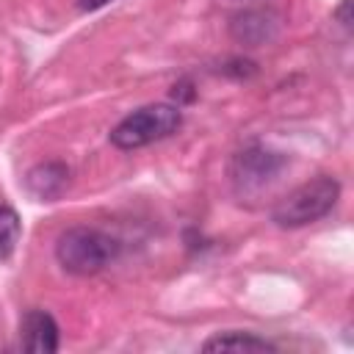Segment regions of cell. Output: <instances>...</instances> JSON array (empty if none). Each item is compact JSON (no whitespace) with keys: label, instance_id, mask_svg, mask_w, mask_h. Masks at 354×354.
I'll return each mask as SVG.
<instances>
[{"label":"cell","instance_id":"6da1fadb","mask_svg":"<svg viewBox=\"0 0 354 354\" xmlns=\"http://www.w3.org/2000/svg\"><path fill=\"white\" fill-rule=\"evenodd\" d=\"M119 254V241L97 227H69L55 241V257L75 277H94Z\"/></svg>","mask_w":354,"mask_h":354},{"label":"cell","instance_id":"7a4b0ae2","mask_svg":"<svg viewBox=\"0 0 354 354\" xmlns=\"http://www.w3.org/2000/svg\"><path fill=\"white\" fill-rule=\"evenodd\" d=\"M183 124L180 105L171 102H152L144 105L133 113H127L113 130H111V144L119 149H138L147 144H155L160 138H169L177 133Z\"/></svg>","mask_w":354,"mask_h":354},{"label":"cell","instance_id":"3957f363","mask_svg":"<svg viewBox=\"0 0 354 354\" xmlns=\"http://www.w3.org/2000/svg\"><path fill=\"white\" fill-rule=\"evenodd\" d=\"M337 196H340V183L335 177L321 174V177L299 185L296 191H290L285 199H279L271 218L277 227H285V230L304 227V224L324 218L335 207Z\"/></svg>","mask_w":354,"mask_h":354},{"label":"cell","instance_id":"277c9868","mask_svg":"<svg viewBox=\"0 0 354 354\" xmlns=\"http://www.w3.org/2000/svg\"><path fill=\"white\" fill-rule=\"evenodd\" d=\"M285 166H288V158L282 152H274L263 144H252V147H243L241 152H235L230 174H232L235 188L243 194V191L266 188L268 183H274L282 174Z\"/></svg>","mask_w":354,"mask_h":354},{"label":"cell","instance_id":"5b68a950","mask_svg":"<svg viewBox=\"0 0 354 354\" xmlns=\"http://www.w3.org/2000/svg\"><path fill=\"white\" fill-rule=\"evenodd\" d=\"M282 17L274 8H246L230 19V36L243 47H260L277 39Z\"/></svg>","mask_w":354,"mask_h":354},{"label":"cell","instance_id":"8992f818","mask_svg":"<svg viewBox=\"0 0 354 354\" xmlns=\"http://www.w3.org/2000/svg\"><path fill=\"white\" fill-rule=\"evenodd\" d=\"M22 348L30 354H53L58 351V324L47 310H28L19 324Z\"/></svg>","mask_w":354,"mask_h":354},{"label":"cell","instance_id":"52a82bcc","mask_svg":"<svg viewBox=\"0 0 354 354\" xmlns=\"http://www.w3.org/2000/svg\"><path fill=\"white\" fill-rule=\"evenodd\" d=\"M25 185L30 191V196L41 199V202H53L58 199L66 185H69V166L61 163V160H47V163H39L33 166L28 174H25Z\"/></svg>","mask_w":354,"mask_h":354},{"label":"cell","instance_id":"ba28073f","mask_svg":"<svg viewBox=\"0 0 354 354\" xmlns=\"http://www.w3.org/2000/svg\"><path fill=\"white\" fill-rule=\"evenodd\" d=\"M202 351H277V346L252 332H218L202 343Z\"/></svg>","mask_w":354,"mask_h":354},{"label":"cell","instance_id":"9c48e42d","mask_svg":"<svg viewBox=\"0 0 354 354\" xmlns=\"http://www.w3.org/2000/svg\"><path fill=\"white\" fill-rule=\"evenodd\" d=\"M19 241V216L0 202V260L11 257V252L17 249Z\"/></svg>","mask_w":354,"mask_h":354},{"label":"cell","instance_id":"30bf717a","mask_svg":"<svg viewBox=\"0 0 354 354\" xmlns=\"http://www.w3.org/2000/svg\"><path fill=\"white\" fill-rule=\"evenodd\" d=\"M348 8H351V0H343V3H340V8L335 11V17H337V19H340V22L346 25V28L351 25V17H348Z\"/></svg>","mask_w":354,"mask_h":354},{"label":"cell","instance_id":"8fae6325","mask_svg":"<svg viewBox=\"0 0 354 354\" xmlns=\"http://www.w3.org/2000/svg\"><path fill=\"white\" fill-rule=\"evenodd\" d=\"M105 3H111V0H77V6H80L83 11H94V8H102Z\"/></svg>","mask_w":354,"mask_h":354}]
</instances>
